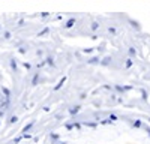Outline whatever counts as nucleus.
Masks as SVG:
<instances>
[{
    "label": "nucleus",
    "instance_id": "f03ea898",
    "mask_svg": "<svg viewBox=\"0 0 150 144\" xmlns=\"http://www.w3.org/2000/svg\"><path fill=\"white\" fill-rule=\"evenodd\" d=\"M92 29H93V30H96V29H98V24H96V23H93V24H92Z\"/></svg>",
    "mask_w": 150,
    "mask_h": 144
},
{
    "label": "nucleus",
    "instance_id": "f257e3e1",
    "mask_svg": "<svg viewBox=\"0 0 150 144\" xmlns=\"http://www.w3.org/2000/svg\"><path fill=\"white\" fill-rule=\"evenodd\" d=\"M74 23H75V20H74V18H71V20L66 23V27H68V29H69V27H72V26H74Z\"/></svg>",
    "mask_w": 150,
    "mask_h": 144
}]
</instances>
